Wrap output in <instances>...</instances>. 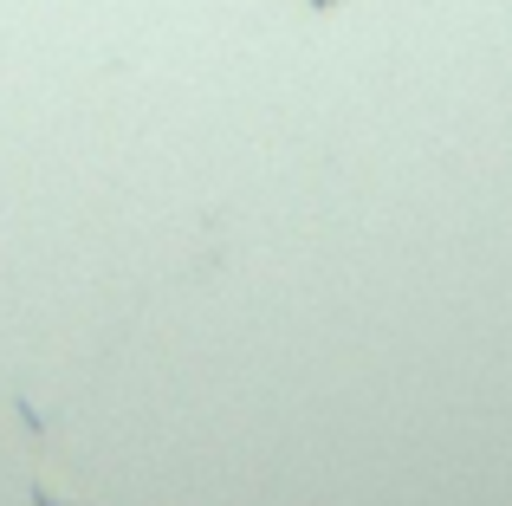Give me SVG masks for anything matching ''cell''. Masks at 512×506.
I'll use <instances>...</instances> for the list:
<instances>
[{"label": "cell", "mask_w": 512, "mask_h": 506, "mask_svg": "<svg viewBox=\"0 0 512 506\" xmlns=\"http://www.w3.org/2000/svg\"><path fill=\"white\" fill-rule=\"evenodd\" d=\"M312 7H338V0H312Z\"/></svg>", "instance_id": "cell-1"}]
</instances>
